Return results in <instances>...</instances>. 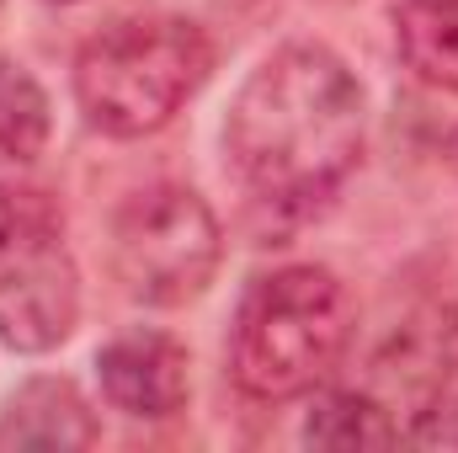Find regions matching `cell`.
<instances>
[{
    "instance_id": "ba28073f",
    "label": "cell",
    "mask_w": 458,
    "mask_h": 453,
    "mask_svg": "<svg viewBox=\"0 0 458 453\" xmlns=\"http://www.w3.org/2000/svg\"><path fill=\"white\" fill-rule=\"evenodd\" d=\"M400 59L427 81L458 91V0H405L394 16Z\"/></svg>"
},
{
    "instance_id": "277c9868",
    "label": "cell",
    "mask_w": 458,
    "mask_h": 453,
    "mask_svg": "<svg viewBox=\"0 0 458 453\" xmlns=\"http://www.w3.org/2000/svg\"><path fill=\"white\" fill-rule=\"evenodd\" d=\"M225 235L214 209L176 182L133 192L113 219L117 278L144 304H187L219 272Z\"/></svg>"
},
{
    "instance_id": "8fae6325",
    "label": "cell",
    "mask_w": 458,
    "mask_h": 453,
    "mask_svg": "<svg viewBox=\"0 0 458 453\" xmlns=\"http://www.w3.org/2000/svg\"><path fill=\"white\" fill-rule=\"evenodd\" d=\"M54 235H64V214L43 187L0 182V251L27 240H54Z\"/></svg>"
},
{
    "instance_id": "52a82bcc",
    "label": "cell",
    "mask_w": 458,
    "mask_h": 453,
    "mask_svg": "<svg viewBox=\"0 0 458 453\" xmlns=\"http://www.w3.org/2000/svg\"><path fill=\"white\" fill-rule=\"evenodd\" d=\"M97 443V416L70 379H32L0 411V449L70 453Z\"/></svg>"
},
{
    "instance_id": "6da1fadb",
    "label": "cell",
    "mask_w": 458,
    "mask_h": 453,
    "mask_svg": "<svg viewBox=\"0 0 458 453\" xmlns=\"http://www.w3.org/2000/svg\"><path fill=\"white\" fill-rule=\"evenodd\" d=\"M234 176L272 209H315L362 155V86L320 43L267 54L229 102Z\"/></svg>"
},
{
    "instance_id": "8992f818",
    "label": "cell",
    "mask_w": 458,
    "mask_h": 453,
    "mask_svg": "<svg viewBox=\"0 0 458 453\" xmlns=\"http://www.w3.org/2000/svg\"><path fill=\"white\" fill-rule=\"evenodd\" d=\"M102 395L123 416L165 422L187 406V346L165 331H123L97 352Z\"/></svg>"
},
{
    "instance_id": "7a4b0ae2",
    "label": "cell",
    "mask_w": 458,
    "mask_h": 453,
    "mask_svg": "<svg viewBox=\"0 0 458 453\" xmlns=\"http://www.w3.org/2000/svg\"><path fill=\"white\" fill-rule=\"evenodd\" d=\"M352 294L331 267H283L250 283L234 315L229 373L250 400H293L326 384L352 341Z\"/></svg>"
},
{
    "instance_id": "9c48e42d",
    "label": "cell",
    "mask_w": 458,
    "mask_h": 453,
    "mask_svg": "<svg viewBox=\"0 0 458 453\" xmlns=\"http://www.w3.org/2000/svg\"><path fill=\"white\" fill-rule=\"evenodd\" d=\"M304 443H315V449H389V443H400V427L389 422V411L373 395L342 389L310 411Z\"/></svg>"
},
{
    "instance_id": "3957f363",
    "label": "cell",
    "mask_w": 458,
    "mask_h": 453,
    "mask_svg": "<svg viewBox=\"0 0 458 453\" xmlns=\"http://www.w3.org/2000/svg\"><path fill=\"white\" fill-rule=\"evenodd\" d=\"M214 70V43L187 16H133L97 32L75 59V102L91 128L144 139L182 113Z\"/></svg>"
},
{
    "instance_id": "7c38bea8",
    "label": "cell",
    "mask_w": 458,
    "mask_h": 453,
    "mask_svg": "<svg viewBox=\"0 0 458 453\" xmlns=\"http://www.w3.org/2000/svg\"><path fill=\"white\" fill-rule=\"evenodd\" d=\"M416 443H427V449H458V400L448 406V411H421V427L411 432Z\"/></svg>"
},
{
    "instance_id": "5b68a950",
    "label": "cell",
    "mask_w": 458,
    "mask_h": 453,
    "mask_svg": "<svg viewBox=\"0 0 458 453\" xmlns=\"http://www.w3.org/2000/svg\"><path fill=\"white\" fill-rule=\"evenodd\" d=\"M81 278L64 235L0 251V341L16 352H48L75 331Z\"/></svg>"
},
{
    "instance_id": "30bf717a",
    "label": "cell",
    "mask_w": 458,
    "mask_h": 453,
    "mask_svg": "<svg viewBox=\"0 0 458 453\" xmlns=\"http://www.w3.org/2000/svg\"><path fill=\"white\" fill-rule=\"evenodd\" d=\"M48 123L43 86L21 64L0 59V166H27L48 144Z\"/></svg>"
}]
</instances>
